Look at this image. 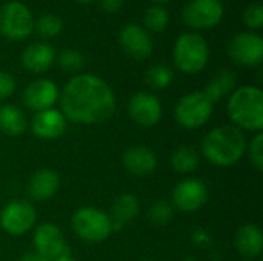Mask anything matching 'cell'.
Segmentation results:
<instances>
[{
	"instance_id": "cell-38",
	"label": "cell",
	"mask_w": 263,
	"mask_h": 261,
	"mask_svg": "<svg viewBox=\"0 0 263 261\" xmlns=\"http://www.w3.org/2000/svg\"><path fill=\"white\" fill-rule=\"evenodd\" d=\"M185 261H194L193 258H188V260H185Z\"/></svg>"
},
{
	"instance_id": "cell-25",
	"label": "cell",
	"mask_w": 263,
	"mask_h": 261,
	"mask_svg": "<svg viewBox=\"0 0 263 261\" xmlns=\"http://www.w3.org/2000/svg\"><path fill=\"white\" fill-rule=\"evenodd\" d=\"M174 78L173 69L166 65L157 63L146 69L145 72V82L153 89H166Z\"/></svg>"
},
{
	"instance_id": "cell-9",
	"label": "cell",
	"mask_w": 263,
	"mask_h": 261,
	"mask_svg": "<svg viewBox=\"0 0 263 261\" xmlns=\"http://www.w3.org/2000/svg\"><path fill=\"white\" fill-rule=\"evenodd\" d=\"M208 202V188L199 178H185L179 182L171 192V205L185 214L197 212Z\"/></svg>"
},
{
	"instance_id": "cell-37",
	"label": "cell",
	"mask_w": 263,
	"mask_h": 261,
	"mask_svg": "<svg viewBox=\"0 0 263 261\" xmlns=\"http://www.w3.org/2000/svg\"><path fill=\"white\" fill-rule=\"evenodd\" d=\"M154 2H159V3H165V2H170V0H154Z\"/></svg>"
},
{
	"instance_id": "cell-32",
	"label": "cell",
	"mask_w": 263,
	"mask_h": 261,
	"mask_svg": "<svg viewBox=\"0 0 263 261\" xmlns=\"http://www.w3.org/2000/svg\"><path fill=\"white\" fill-rule=\"evenodd\" d=\"M15 91V80L11 74L0 71V100L9 98Z\"/></svg>"
},
{
	"instance_id": "cell-31",
	"label": "cell",
	"mask_w": 263,
	"mask_h": 261,
	"mask_svg": "<svg viewBox=\"0 0 263 261\" xmlns=\"http://www.w3.org/2000/svg\"><path fill=\"white\" fill-rule=\"evenodd\" d=\"M243 22L251 29H260L263 25L262 3H251V5H248L245 12H243Z\"/></svg>"
},
{
	"instance_id": "cell-1",
	"label": "cell",
	"mask_w": 263,
	"mask_h": 261,
	"mask_svg": "<svg viewBox=\"0 0 263 261\" xmlns=\"http://www.w3.org/2000/svg\"><path fill=\"white\" fill-rule=\"evenodd\" d=\"M60 112L66 120L80 125H99L116 112V95L111 86L92 74L72 77L59 95Z\"/></svg>"
},
{
	"instance_id": "cell-36",
	"label": "cell",
	"mask_w": 263,
	"mask_h": 261,
	"mask_svg": "<svg viewBox=\"0 0 263 261\" xmlns=\"http://www.w3.org/2000/svg\"><path fill=\"white\" fill-rule=\"evenodd\" d=\"M76 2H79V3H91V2H94V0H76Z\"/></svg>"
},
{
	"instance_id": "cell-21",
	"label": "cell",
	"mask_w": 263,
	"mask_h": 261,
	"mask_svg": "<svg viewBox=\"0 0 263 261\" xmlns=\"http://www.w3.org/2000/svg\"><path fill=\"white\" fill-rule=\"evenodd\" d=\"M139 212H140L139 198L129 192L120 194L114 200V203L111 206V214H109L114 231H120L126 225L133 223L136 220V217L139 215Z\"/></svg>"
},
{
	"instance_id": "cell-2",
	"label": "cell",
	"mask_w": 263,
	"mask_h": 261,
	"mask_svg": "<svg viewBox=\"0 0 263 261\" xmlns=\"http://www.w3.org/2000/svg\"><path fill=\"white\" fill-rule=\"evenodd\" d=\"M247 151V138L243 131L234 125H220L211 129L203 142L202 152L205 158L220 168L234 166Z\"/></svg>"
},
{
	"instance_id": "cell-29",
	"label": "cell",
	"mask_w": 263,
	"mask_h": 261,
	"mask_svg": "<svg viewBox=\"0 0 263 261\" xmlns=\"http://www.w3.org/2000/svg\"><path fill=\"white\" fill-rule=\"evenodd\" d=\"M57 62H59V66L65 72H77L85 65L83 55L79 51H76V49H65V51H62L60 55L57 57Z\"/></svg>"
},
{
	"instance_id": "cell-4",
	"label": "cell",
	"mask_w": 263,
	"mask_h": 261,
	"mask_svg": "<svg viewBox=\"0 0 263 261\" xmlns=\"http://www.w3.org/2000/svg\"><path fill=\"white\" fill-rule=\"evenodd\" d=\"M210 48L206 40L194 32L182 34L173 48V60L176 68L183 74H199L208 63Z\"/></svg>"
},
{
	"instance_id": "cell-8",
	"label": "cell",
	"mask_w": 263,
	"mask_h": 261,
	"mask_svg": "<svg viewBox=\"0 0 263 261\" xmlns=\"http://www.w3.org/2000/svg\"><path fill=\"white\" fill-rule=\"evenodd\" d=\"M37 214L34 206L25 200L6 203L0 212V228L11 237H22L35 225Z\"/></svg>"
},
{
	"instance_id": "cell-10",
	"label": "cell",
	"mask_w": 263,
	"mask_h": 261,
	"mask_svg": "<svg viewBox=\"0 0 263 261\" xmlns=\"http://www.w3.org/2000/svg\"><path fill=\"white\" fill-rule=\"evenodd\" d=\"M227 52L237 65L259 66L263 60V38L256 32H240L228 42Z\"/></svg>"
},
{
	"instance_id": "cell-13",
	"label": "cell",
	"mask_w": 263,
	"mask_h": 261,
	"mask_svg": "<svg viewBox=\"0 0 263 261\" xmlns=\"http://www.w3.org/2000/svg\"><path fill=\"white\" fill-rule=\"evenodd\" d=\"M128 114L142 128H151L162 118V103L151 92H136L128 103Z\"/></svg>"
},
{
	"instance_id": "cell-6",
	"label": "cell",
	"mask_w": 263,
	"mask_h": 261,
	"mask_svg": "<svg viewBox=\"0 0 263 261\" xmlns=\"http://www.w3.org/2000/svg\"><path fill=\"white\" fill-rule=\"evenodd\" d=\"M213 103L202 91L183 95L174 106V118L185 129L202 128L213 114Z\"/></svg>"
},
{
	"instance_id": "cell-5",
	"label": "cell",
	"mask_w": 263,
	"mask_h": 261,
	"mask_svg": "<svg viewBox=\"0 0 263 261\" xmlns=\"http://www.w3.org/2000/svg\"><path fill=\"white\" fill-rule=\"evenodd\" d=\"M71 228L86 243H102L114 232L109 214L94 206L79 208L71 217Z\"/></svg>"
},
{
	"instance_id": "cell-7",
	"label": "cell",
	"mask_w": 263,
	"mask_h": 261,
	"mask_svg": "<svg viewBox=\"0 0 263 261\" xmlns=\"http://www.w3.org/2000/svg\"><path fill=\"white\" fill-rule=\"evenodd\" d=\"M34 31L29 8L17 0L8 2L0 9V34L8 40H25Z\"/></svg>"
},
{
	"instance_id": "cell-3",
	"label": "cell",
	"mask_w": 263,
	"mask_h": 261,
	"mask_svg": "<svg viewBox=\"0 0 263 261\" xmlns=\"http://www.w3.org/2000/svg\"><path fill=\"white\" fill-rule=\"evenodd\" d=\"M230 120L240 131L262 132L263 129V92L260 88L245 85L230 94L227 103Z\"/></svg>"
},
{
	"instance_id": "cell-26",
	"label": "cell",
	"mask_w": 263,
	"mask_h": 261,
	"mask_svg": "<svg viewBox=\"0 0 263 261\" xmlns=\"http://www.w3.org/2000/svg\"><path fill=\"white\" fill-rule=\"evenodd\" d=\"M145 25L146 29L151 32H162L168 28L170 25V12L166 8L156 5L148 8V11L145 12Z\"/></svg>"
},
{
	"instance_id": "cell-19",
	"label": "cell",
	"mask_w": 263,
	"mask_h": 261,
	"mask_svg": "<svg viewBox=\"0 0 263 261\" xmlns=\"http://www.w3.org/2000/svg\"><path fill=\"white\" fill-rule=\"evenodd\" d=\"M55 62V51L48 43L34 42L22 52V65L26 71L40 74L48 71Z\"/></svg>"
},
{
	"instance_id": "cell-35",
	"label": "cell",
	"mask_w": 263,
	"mask_h": 261,
	"mask_svg": "<svg viewBox=\"0 0 263 261\" xmlns=\"http://www.w3.org/2000/svg\"><path fill=\"white\" fill-rule=\"evenodd\" d=\"M54 261H76L71 255H66V257H62V258H57V260Z\"/></svg>"
},
{
	"instance_id": "cell-15",
	"label": "cell",
	"mask_w": 263,
	"mask_h": 261,
	"mask_svg": "<svg viewBox=\"0 0 263 261\" xmlns=\"http://www.w3.org/2000/svg\"><path fill=\"white\" fill-rule=\"evenodd\" d=\"M119 42L123 51L134 60H145L153 52V40L149 32L136 23H129L120 29Z\"/></svg>"
},
{
	"instance_id": "cell-22",
	"label": "cell",
	"mask_w": 263,
	"mask_h": 261,
	"mask_svg": "<svg viewBox=\"0 0 263 261\" xmlns=\"http://www.w3.org/2000/svg\"><path fill=\"white\" fill-rule=\"evenodd\" d=\"M28 128L25 112L15 105L5 103L0 106V131L8 137H18Z\"/></svg>"
},
{
	"instance_id": "cell-12",
	"label": "cell",
	"mask_w": 263,
	"mask_h": 261,
	"mask_svg": "<svg viewBox=\"0 0 263 261\" xmlns=\"http://www.w3.org/2000/svg\"><path fill=\"white\" fill-rule=\"evenodd\" d=\"M34 246L39 255L49 261L69 255V248L62 231L59 229V226L49 222L37 226L34 232Z\"/></svg>"
},
{
	"instance_id": "cell-40",
	"label": "cell",
	"mask_w": 263,
	"mask_h": 261,
	"mask_svg": "<svg viewBox=\"0 0 263 261\" xmlns=\"http://www.w3.org/2000/svg\"><path fill=\"white\" fill-rule=\"evenodd\" d=\"M242 261H253V260H242Z\"/></svg>"
},
{
	"instance_id": "cell-39",
	"label": "cell",
	"mask_w": 263,
	"mask_h": 261,
	"mask_svg": "<svg viewBox=\"0 0 263 261\" xmlns=\"http://www.w3.org/2000/svg\"><path fill=\"white\" fill-rule=\"evenodd\" d=\"M142 261H153V260H142Z\"/></svg>"
},
{
	"instance_id": "cell-11",
	"label": "cell",
	"mask_w": 263,
	"mask_h": 261,
	"mask_svg": "<svg viewBox=\"0 0 263 261\" xmlns=\"http://www.w3.org/2000/svg\"><path fill=\"white\" fill-rule=\"evenodd\" d=\"M223 14L220 0H191L183 8L182 17L185 25L194 29H210L222 22Z\"/></svg>"
},
{
	"instance_id": "cell-30",
	"label": "cell",
	"mask_w": 263,
	"mask_h": 261,
	"mask_svg": "<svg viewBox=\"0 0 263 261\" xmlns=\"http://www.w3.org/2000/svg\"><path fill=\"white\" fill-rule=\"evenodd\" d=\"M250 163L256 168V171H263V134L257 132L250 143H247V151Z\"/></svg>"
},
{
	"instance_id": "cell-34",
	"label": "cell",
	"mask_w": 263,
	"mask_h": 261,
	"mask_svg": "<svg viewBox=\"0 0 263 261\" xmlns=\"http://www.w3.org/2000/svg\"><path fill=\"white\" fill-rule=\"evenodd\" d=\"M18 261H49L43 258L42 255H39L37 252H31V254H25Z\"/></svg>"
},
{
	"instance_id": "cell-24",
	"label": "cell",
	"mask_w": 263,
	"mask_h": 261,
	"mask_svg": "<svg viewBox=\"0 0 263 261\" xmlns=\"http://www.w3.org/2000/svg\"><path fill=\"white\" fill-rule=\"evenodd\" d=\"M199 154L191 146H179L171 154V168L179 174H190L199 166Z\"/></svg>"
},
{
	"instance_id": "cell-23",
	"label": "cell",
	"mask_w": 263,
	"mask_h": 261,
	"mask_svg": "<svg viewBox=\"0 0 263 261\" xmlns=\"http://www.w3.org/2000/svg\"><path fill=\"white\" fill-rule=\"evenodd\" d=\"M236 74L230 69H220L206 85L203 94L210 98V102L219 103L223 97L230 95L236 88Z\"/></svg>"
},
{
	"instance_id": "cell-33",
	"label": "cell",
	"mask_w": 263,
	"mask_h": 261,
	"mask_svg": "<svg viewBox=\"0 0 263 261\" xmlns=\"http://www.w3.org/2000/svg\"><path fill=\"white\" fill-rule=\"evenodd\" d=\"M100 6L103 11H106L109 14H116V12L122 11L123 0H100Z\"/></svg>"
},
{
	"instance_id": "cell-28",
	"label": "cell",
	"mask_w": 263,
	"mask_h": 261,
	"mask_svg": "<svg viewBox=\"0 0 263 261\" xmlns=\"http://www.w3.org/2000/svg\"><path fill=\"white\" fill-rule=\"evenodd\" d=\"M34 28L37 29V32L45 37V38H52L57 37L62 32L63 23L62 18L59 15L54 14H43L40 15L35 22H34Z\"/></svg>"
},
{
	"instance_id": "cell-17",
	"label": "cell",
	"mask_w": 263,
	"mask_h": 261,
	"mask_svg": "<svg viewBox=\"0 0 263 261\" xmlns=\"http://www.w3.org/2000/svg\"><path fill=\"white\" fill-rule=\"evenodd\" d=\"M122 163L131 175L148 177L157 168V157L151 148L145 145H134L123 152Z\"/></svg>"
},
{
	"instance_id": "cell-14",
	"label": "cell",
	"mask_w": 263,
	"mask_h": 261,
	"mask_svg": "<svg viewBox=\"0 0 263 261\" xmlns=\"http://www.w3.org/2000/svg\"><path fill=\"white\" fill-rule=\"evenodd\" d=\"M59 88L49 78H37L31 82L22 92L23 105L31 111H45L54 108L55 102H59Z\"/></svg>"
},
{
	"instance_id": "cell-16",
	"label": "cell",
	"mask_w": 263,
	"mask_h": 261,
	"mask_svg": "<svg viewBox=\"0 0 263 261\" xmlns=\"http://www.w3.org/2000/svg\"><path fill=\"white\" fill-rule=\"evenodd\" d=\"M66 122L68 120L59 109L49 108V109L39 111L34 114L31 120V131L40 140H45V142L57 140L65 134Z\"/></svg>"
},
{
	"instance_id": "cell-20",
	"label": "cell",
	"mask_w": 263,
	"mask_h": 261,
	"mask_svg": "<svg viewBox=\"0 0 263 261\" xmlns=\"http://www.w3.org/2000/svg\"><path fill=\"white\" fill-rule=\"evenodd\" d=\"M234 246L237 252L248 260L260 257L263 252L262 229L254 223L240 226L234 237Z\"/></svg>"
},
{
	"instance_id": "cell-27",
	"label": "cell",
	"mask_w": 263,
	"mask_h": 261,
	"mask_svg": "<svg viewBox=\"0 0 263 261\" xmlns=\"http://www.w3.org/2000/svg\"><path fill=\"white\" fill-rule=\"evenodd\" d=\"M174 206L166 200H159L153 203L148 209V220L154 226H165L173 220Z\"/></svg>"
},
{
	"instance_id": "cell-18",
	"label": "cell",
	"mask_w": 263,
	"mask_h": 261,
	"mask_svg": "<svg viewBox=\"0 0 263 261\" xmlns=\"http://www.w3.org/2000/svg\"><path fill=\"white\" fill-rule=\"evenodd\" d=\"M60 186L59 174L54 169H39L32 174L28 183V194L35 202H48L52 198Z\"/></svg>"
}]
</instances>
